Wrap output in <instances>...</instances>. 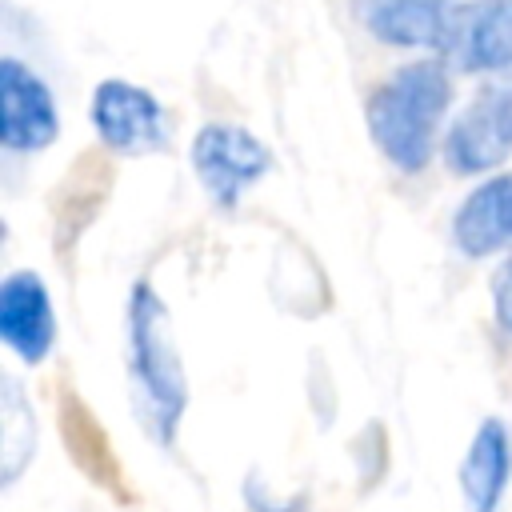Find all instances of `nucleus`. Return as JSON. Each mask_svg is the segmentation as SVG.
I'll use <instances>...</instances> for the list:
<instances>
[{
    "label": "nucleus",
    "instance_id": "nucleus-12",
    "mask_svg": "<svg viewBox=\"0 0 512 512\" xmlns=\"http://www.w3.org/2000/svg\"><path fill=\"white\" fill-rule=\"evenodd\" d=\"M492 304H496V320L504 332H512V256L496 268L492 276Z\"/></svg>",
    "mask_w": 512,
    "mask_h": 512
},
{
    "label": "nucleus",
    "instance_id": "nucleus-2",
    "mask_svg": "<svg viewBox=\"0 0 512 512\" xmlns=\"http://www.w3.org/2000/svg\"><path fill=\"white\" fill-rule=\"evenodd\" d=\"M128 372L136 380V392L156 440L172 444L188 408V380L172 344L168 304L144 280L128 296Z\"/></svg>",
    "mask_w": 512,
    "mask_h": 512
},
{
    "label": "nucleus",
    "instance_id": "nucleus-3",
    "mask_svg": "<svg viewBox=\"0 0 512 512\" xmlns=\"http://www.w3.org/2000/svg\"><path fill=\"white\" fill-rule=\"evenodd\" d=\"M192 168L208 196L220 208H232L272 168V152L236 124H204L192 140Z\"/></svg>",
    "mask_w": 512,
    "mask_h": 512
},
{
    "label": "nucleus",
    "instance_id": "nucleus-9",
    "mask_svg": "<svg viewBox=\"0 0 512 512\" xmlns=\"http://www.w3.org/2000/svg\"><path fill=\"white\" fill-rule=\"evenodd\" d=\"M452 240L464 256H492L512 244V172L484 180L452 216Z\"/></svg>",
    "mask_w": 512,
    "mask_h": 512
},
{
    "label": "nucleus",
    "instance_id": "nucleus-7",
    "mask_svg": "<svg viewBox=\"0 0 512 512\" xmlns=\"http://www.w3.org/2000/svg\"><path fill=\"white\" fill-rule=\"evenodd\" d=\"M0 340L24 360L40 364L56 340V316L48 288L36 272H12L0 284Z\"/></svg>",
    "mask_w": 512,
    "mask_h": 512
},
{
    "label": "nucleus",
    "instance_id": "nucleus-1",
    "mask_svg": "<svg viewBox=\"0 0 512 512\" xmlns=\"http://www.w3.org/2000/svg\"><path fill=\"white\" fill-rule=\"evenodd\" d=\"M448 104L452 80L436 60L404 64L368 96V132L400 172H420L432 160Z\"/></svg>",
    "mask_w": 512,
    "mask_h": 512
},
{
    "label": "nucleus",
    "instance_id": "nucleus-11",
    "mask_svg": "<svg viewBox=\"0 0 512 512\" xmlns=\"http://www.w3.org/2000/svg\"><path fill=\"white\" fill-rule=\"evenodd\" d=\"M448 0H372L368 28L396 48H440L448 32Z\"/></svg>",
    "mask_w": 512,
    "mask_h": 512
},
{
    "label": "nucleus",
    "instance_id": "nucleus-5",
    "mask_svg": "<svg viewBox=\"0 0 512 512\" xmlns=\"http://www.w3.org/2000/svg\"><path fill=\"white\" fill-rule=\"evenodd\" d=\"M56 104L48 84L20 60H0V144L12 152H40L56 140Z\"/></svg>",
    "mask_w": 512,
    "mask_h": 512
},
{
    "label": "nucleus",
    "instance_id": "nucleus-10",
    "mask_svg": "<svg viewBox=\"0 0 512 512\" xmlns=\"http://www.w3.org/2000/svg\"><path fill=\"white\" fill-rule=\"evenodd\" d=\"M512 476V440L500 420H484L460 464V492L472 512H496Z\"/></svg>",
    "mask_w": 512,
    "mask_h": 512
},
{
    "label": "nucleus",
    "instance_id": "nucleus-4",
    "mask_svg": "<svg viewBox=\"0 0 512 512\" xmlns=\"http://www.w3.org/2000/svg\"><path fill=\"white\" fill-rule=\"evenodd\" d=\"M92 128L100 132L108 148L128 152V156L156 152L168 140L160 100L148 88L128 84V80H104L92 92Z\"/></svg>",
    "mask_w": 512,
    "mask_h": 512
},
{
    "label": "nucleus",
    "instance_id": "nucleus-8",
    "mask_svg": "<svg viewBox=\"0 0 512 512\" xmlns=\"http://www.w3.org/2000/svg\"><path fill=\"white\" fill-rule=\"evenodd\" d=\"M512 152V124L500 112L496 96L484 88L448 128L444 136V160L452 172L460 176H476L496 168L504 156Z\"/></svg>",
    "mask_w": 512,
    "mask_h": 512
},
{
    "label": "nucleus",
    "instance_id": "nucleus-6",
    "mask_svg": "<svg viewBox=\"0 0 512 512\" xmlns=\"http://www.w3.org/2000/svg\"><path fill=\"white\" fill-rule=\"evenodd\" d=\"M464 72L512 68V0H472L452 12L444 44Z\"/></svg>",
    "mask_w": 512,
    "mask_h": 512
},
{
    "label": "nucleus",
    "instance_id": "nucleus-13",
    "mask_svg": "<svg viewBox=\"0 0 512 512\" xmlns=\"http://www.w3.org/2000/svg\"><path fill=\"white\" fill-rule=\"evenodd\" d=\"M488 92L496 96V104H500V112L508 116V124H512V68H508V76L504 80H496V84H488Z\"/></svg>",
    "mask_w": 512,
    "mask_h": 512
}]
</instances>
